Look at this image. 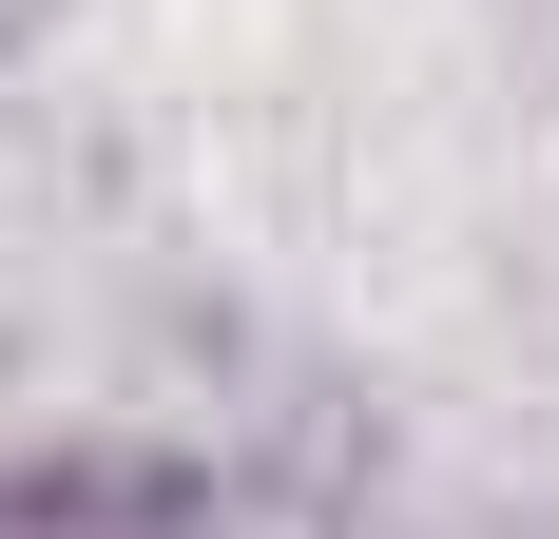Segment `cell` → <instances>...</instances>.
<instances>
[{"label": "cell", "mask_w": 559, "mask_h": 539, "mask_svg": "<svg viewBox=\"0 0 559 539\" xmlns=\"http://www.w3.org/2000/svg\"><path fill=\"white\" fill-rule=\"evenodd\" d=\"M0 539H193V501L116 482V463H39V482H0Z\"/></svg>", "instance_id": "obj_1"}]
</instances>
